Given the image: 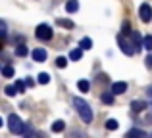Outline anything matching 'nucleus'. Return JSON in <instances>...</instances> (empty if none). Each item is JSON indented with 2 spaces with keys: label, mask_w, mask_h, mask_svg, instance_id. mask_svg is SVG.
I'll return each mask as SVG.
<instances>
[{
  "label": "nucleus",
  "mask_w": 152,
  "mask_h": 138,
  "mask_svg": "<svg viewBox=\"0 0 152 138\" xmlns=\"http://www.w3.org/2000/svg\"><path fill=\"white\" fill-rule=\"evenodd\" d=\"M73 105H75L77 113L81 115V119L85 121V123H93V117H94L93 108H91V105L87 104L83 98H73Z\"/></svg>",
  "instance_id": "obj_1"
},
{
  "label": "nucleus",
  "mask_w": 152,
  "mask_h": 138,
  "mask_svg": "<svg viewBox=\"0 0 152 138\" xmlns=\"http://www.w3.org/2000/svg\"><path fill=\"white\" fill-rule=\"evenodd\" d=\"M8 129H10V132H14V134H23L25 125H23V121L19 119L15 113H12V115L8 117Z\"/></svg>",
  "instance_id": "obj_2"
},
{
  "label": "nucleus",
  "mask_w": 152,
  "mask_h": 138,
  "mask_svg": "<svg viewBox=\"0 0 152 138\" xmlns=\"http://www.w3.org/2000/svg\"><path fill=\"white\" fill-rule=\"evenodd\" d=\"M118 46H119V50H121L125 56H133L135 52H137V48H133V40H127L123 35H118Z\"/></svg>",
  "instance_id": "obj_3"
},
{
  "label": "nucleus",
  "mask_w": 152,
  "mask_h": 138,
  "mask_svg": "<svg viewBox=\"0 0 152 138\" xmlns=\"http://www.w3.org/2000/svg\"><path fill=\"white\" fill-rule=\"evenodd\" d=\"M52 35H54L52 33V27L46 25V23H41V25H37V29H35V37H37L39 40H42V42L50 40Z\"/></svg>",
  "instance_id": "obj_4"
},
{
  "label": "nucleus",
  "mask_w": 152,
  "mask_h": 138,
  "mask_svg": "<svg viewBox=\"0 0 152 138\" xmlns=\"http://www.w3.org/2000/svg\"><path fill=\"white\" fill-rule=\"evenodd\" d=\"M139 15H141V21L148 23L152 19V8L148 6V4H142V6L139 8Z\"/></svg>",
  "instance_id": "obj_5"
},
{
  "label": "nucleus",
  "mask_w": 152,
  "mask_h": 138,
  "mask_svg": "<svg viewBox=\"0 0 152 138\" xmlns=\"http://www.w3.org/2000/svg\"><path fill=\"white\" fill-rule=\"evenodd\" d=\"M131 40H133V44H135V48L139 50V52H141L142 48H145V38L141 37V35L137 33V31H133V33H131Z\"/></svg>",
  "instance_id": "obj_6"
},
{
  "label": "nucleus",
  "mask_w": 152,
  "mask_h": 138,
  "mask_svg": "<svg viewBox=\"0 0 152 138\" xmlns=\"http://www.w3.org/2000/svg\"><path fill=\"white\" fill-rule=\"evenodd\" d=\"M46 56H48V54H46L45 48H35L33 50V60L35 61H46Z\"/></svg>",
  "instance_id": "obj_7"
},
{
  "label": "nucleus",
  "mask_w": 152,
  "mask_h": 138,
  "mask_svg": "<svg viewBox=\"0 0 152 138\" xmlns=\"http://www.w3.org/2000/svg\"><path fill=\"white\" fill-rule=\"evenodd\" d=\"M127 90V82L125 81H119V82H114L112 85V92L114 94H123Z\"/></svg>",
  "instance_id": "obj_8"
},
{
  "label": "nucleus",
  "mask_w": 152,
  "mask_h": 138,
  "mask_svg": "<svg viewBox=\"0 0 152 138\" xmlns=\"http://www.w3.org/2000/svg\"><path fill=\"white\" fill-rule=\"evenodd\" d=\"M77 10H79V2L77 0H67L66 2V12L67 14H75Z\"/></svg>",
  "instance_id": "obj_9"
},
{
  "label": "nucleus",
  "mask_w": 152,
  "mask_h": 138,
  "mask_svg": "<svg viewBox=\"0 0 152 138\" xmlns=\"http://www.w3.org/2000/svg\"><path fill=\"white\" fill-rule=\"evenodd\" d=\"M81 58H83V48H81V46L69 52V60H73V61H79Z\"/></svg>",
  "instance_id": "obj_10"
},
{
  "label": "nucleus",
  "mask_w": 152,
  "mask_h": 138,
  "mask_svg": "<svg viewBox=\"0 0 152 138\" xmlns=\"http://www.w3.org/2000/svg\"><path fill=\"white\" fill-rule=\"evenodd\" d=\"M131 108H133V111H142L146 108V102L145 100H135V102H131Z\"/></svg>",
  "instance_id": "obj_11"
},
{
  "label": "nucleus",
  "mask_w": 152,
  "mask_h": 138,
  "mask_svg": "<svg viewBox=\"0 0 152 138\" xmlns=\"http://www.w3.org/2000/svg\"><path fill=\"white\" fill-rule=\"evenodd\" d=\"M64 129H66V123H64L62 119L54 121V125H52V132H62Z\"/></svg>",
  "instance_id": "obj_12"
},
{
  "label": "nucleus",
  "mask_w": 152,
  "mask_h": 138,
  "mask_svg": "<svg viewBox=\"0 0 152 138\" xmlns=\"http://www.w3.org/2000/svg\"><path fill=\"white\" fill-rule=\"evenodd\" d=\"M79 46H81L83 50H91V48H93V40H91L89 37H85V38H81V42H79Z\"/></svg>",
  "instance_id": "obj_13"
},
{
  "label": "nucleus",
  "mask_w": 152,
  "mask_h": 138,
  "mask_svg": "<svg viewBox=\"0 0 152 138\" xmlns=\"http://www.w3.org/2000/svg\"><path fill=\"white\" fill-rule=\"evenodd\" d=\"M27 54H29V50H27V46H23V44H19L18 48H15V56H19V58H25Z\"/></svg>",
  "instance_id": "obj_14"
},
{
  "label": "nucleus",
  "mask_w": 152,
  "mask_h": 138,
  "mask_svg": "<svg viewBox=\"0 0 152 138\" xmlns=\"http://www.w3.org/2000/svg\"><path fill=\"white\" fill-rule=\"evenodd\" d=\"M77 88L81 90V92H89V88H91V85H89V81H85V79H81V81L77 82Z\"/></svg>",
  "instance_id": "obj_15"
},
{
  "label": "nucleus",
  "mask_w": 152,
  "mask_h": 138,
  "mask_svg": "<svg viewBox=\"0 0 152 138\" xmlns=\"http://www.w3.org/2000/svg\"><path fill=\"white\" fill-rule=\"evenodd\" d=\"M58 25H62V27H66V29H73V21H69V19H58Z\"/></svg>",
  "instance_id": "obj_16"
},
{
  "label": "nucleus",
  "mask_w": 152,
  "mask_h": 138,
  "mask_svg": "<svg viewBox=\"0 0 152 138\" xmlns=\"http://www.w3.org/2000/svg\"><path fill=\"white\" fill-rule=\"evenodd\" d=\"M37 81L41 82V85H48V82H50V75H48V73H41Z\"/></svg>",
  "instance_id": "obj_17"
},
{
  "label": "nucleus",
  "mask_w": 152,
  "mask_h": 138,
  "mask_svg": "<svg viewBox=\"0 0 152 138\" xmlns=\"http://www.w3.org/2000/svg\"><path fill=\"white\" fill-rule=\"evenodd\" d=\"M102 102H104V104H114V92H112V94L104 92L102 94Z\"/></svg>",
  "instance_id": "obj_18"
},
{
  "label": "nucleus",
  "mask_w": 152,
  "mask_h": 138,
  "mask_svg": "<svg viewBox=\"0 0 152 138\" xmlns=\"http://www.w3.org/2000/svg\"><path fill=\"white\" fill-rule=\"evenodd\" d=\"M106 129L108 131H115V129H118V121L115 119H108L106 121Z\"/></svg>",
  "instance_id": "obj_19"
},
{
  "label": "nucleus",
  "mask_w": 152,
  "mask_h": 138,
  "mask_svg": "<svg viewBox=\"0 0 152 138\" xmlns=\"http://www.w3.org/2000/svg\"><path fill=\"white\" fill-rule=\"evenodd\" d=\"M2 75H4V77H6V79H10V77H14V69H12V67H10V65H6V67H4V69H2Z\"/></svg>",
  "instance_id": "obj_20"
},
{
  "label": "nucleus",
  "mask_w": 152,
  "mask_h": 138,
  "mask_svg": "<svg viewBox=\"0 0 152 138\" xmlns=\"http://www.w3.org/2000/svg\"><path fill=\"white\" fill-rule=\"evenodd\" d=\"M4 92H6L8 96H15V94H19L15 86H6V88H4Z\"/></svg>",
  "instance_id": "obj_21"
},
{
  "label": "nucleus",
  "mask_w": 152,
  "mask_h": 138,
  "mask_svg": "<svg viewBox=\"0 0 152 138\" xmlns=\"http://www.w3.org/2000/svg\"><path fill=\"white\" fill-rule=\"evenodd\" d=\"M145 48L152 52V35H146L145 37Z\"/></svg>",
  "instance_id": "obj_22"
},
{
  "label": "nucleus",
  "mask_w": 152,
  "mask_h": 138,
  "mask_svg": "<svg viewBox=\"0 0 152 138\" xmlns=\"http://www.w3.org/2000/svg\"><path fill=\"white\" fill-rule=\"evenodd\" d=\"M56 65H58L60 69H64V67H66V65H67V60H66V58H64V56H60L58 60H56Z\"/></svg>",
  "instance_id": "obj_23"
},
{
  "label": "nucleus",
  "mask_w": 152,
  "mask_h": 138,
  "mask_svg": "<svg viewBox=\"0 0 152 138\" xmlns=\"http://www.w3.org/2000/svg\"><path fill=\"white\" fill-rule=\"evenodd\" d=\"M127 136H146L145 131H139V129H135V131H129L127 132Z\"/></svg>",
  "instance_id": "obj_24"
},
{
  "label": "nucleus",
  "mask_w": 152,
  "mask_h": 138,
  "mask_svg": "<svg viewBox=\"0 0 152 138\" xmlns=\"http://www.w3.org/2000/svg\"><path fill=\"white\" fill-rule=\"evenodd\" d=\"M25 86H27V85H25L23 81H15V88H18V92H19V94L25 90Z\"/></svg>",
  "instance_id": "obj_25"
},
{
  "label": "nucleus",
  "mask_w": 152,
  "mask_h": 138,
  "mask_svg": "<svg viewBox=\"0 0 152 138\" xmlns=\"http://www.w3.org/2000/svg\"><path fill=\"white\" fill-rule=\"evenodd\" d=\"M121 31H123V35H129L131 33V31H129V23H127V21L121 25Z\"/></svg>",
  "instance_id": "obj_26"
},
{
  "label": "nucleus",
  "mask_w": 152,
  "mask_h": 138,
  "mask_svg": "<svg viewBox=\"0 0 152 138\" xmlns=\"http://www.w3.org/2000/svg\"><path fill=\"white\" fill-rule=\"evenodd\" d=\"M25 85H27V86H31V88H33V86H35V81H33V79L29 77V79H25Z\"/></svg>",
  "instance_id": "obj_27"
},
{
  "label": "nucleus",
  "mask_w": 152,
  "mask_h": 138,
  "mask_svg": "<svg viewBox=\"0 0 152 138\" xmlns=\"http://www.w3.org/2000/svg\"><path fill=\"white\" fill-rule=\"evenodd\" d=\"M146 67H148V69L152 67V54H150L148 58H146Z\"/></svg>",
  "instance_id": "obj_28"
}]
</instances>
